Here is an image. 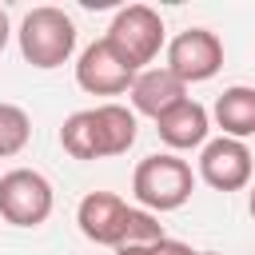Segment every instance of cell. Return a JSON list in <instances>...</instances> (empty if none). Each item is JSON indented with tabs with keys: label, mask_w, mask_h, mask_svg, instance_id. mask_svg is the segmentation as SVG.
<instances>
[{
	"label": "cell",
	"mask_w": 255,
	"mask_h": 255,
	"mask_svg": "<svg viewBox=\"0 0 255 255\" xmlns=\"http://www.w3.org/2000/svg\"><path fill=\"white\" fill-rule=\"evenodd\" d=\"M76 223H80L84 239H92L96 247H112V251L163 239V223L151 211L128 207L112 191H88L80 199V207H76Z\"/></svg>",
	"instance_id": "1"
},
{
	"label": "cell",
	"mask_w": 255,
	"mask_h": 255,
	"mask_svg": "<svg viewBox=\"0 0 255 255\" xmlns=\"http://www.w3.org/2000/svg\"><path fill=\"white\" fill-rule=\"evenodd\" d=\"M135 112H128L124 104H96L64 120L60 147L72 159H112L135 143Z\"/></svg>",
	"instance_id": "2"
},
{
	"label": "cell",
	"mask_w": 255,
	"mask_h": 255,
	"mask_svg": "<svg viewBox=\"0 0 255 255\" xmlns=\"http://www.w3.org/2000/svg\"><path fill=\"white\" fill-rule=\"evenodd\" d=\"M195 191V171L187 159H179L175 151H155L143 155L131 171V195L139 199L143 211L159 215V211H175L191 199Z\"/></svg>",
	"instance_id": "3"
},
{
	"label": "cell",
	"mask_w": 255,
	"mask_h": 255,
	"mask_svg": "<svg viewBox=\"0 0 255 255\" xmlns=\"http://www.w3.org/2000/svg\"><path fill=\"white\" fill-rule=\"evenodd\" d=\"M16 44H20V56H24L32 68L52 72V68L68 64L72 52H76V24H72V16H68L64 8L40 4V8H32V12L20 20Z\"/></svg>",
	"instance_id": "4"
},
{
	"label": "cell",
	"mask_w": 255,
	"mask_h": 255,
	"mask_svg": "<svg viewBox=\"0 0 255 255\" xmlns=\"http://www.w3.org/2000/svg\"><path fill=\"white\" fill-rule=\"evenodd\" d=\"M104 44L120 56V64H128V68L139 76V72L159 56V48H163V20H159V12L147 8V4H128V8H120V12L112 16Z\"/></svg>",
	"instance_id": "5"
},
{
	"label": "cell",
	"mask_w": 255,
	"mask_h": 255,
	"mask_svg": "<svg viewBox=\"0 0 255 255\" xmlns=\"http://www.w3.org/2000/svg\"><path fill=\"white\" fill-rule=\"evenodd\" d=\"M56 207L48 175L36 167H12L0 175V219L12 227H40Z\"/></svg>",
	"instance_id": "6"
},
{
	"label": "cell",
	"mask_w": 255,
	"mask_h": 255,
	"mask_svg": "<svg viewBox=\"0 0 255 255\" xmlns=\"http://www.w3.org/2000/svg\"><path fill=\"white\" fill-rule=\"evenodd\" d=\"M223 68V40L211 28H183L167 44V72L183 84H203Z\"/></svg>",
	"instance_id": "7"
},
{
	"label": "cell",
	"mask_w": 255,
	"mask_h": 255,
	"mask_svg": "<svg viewBox=\"0 0 255 255\" xmlns=\"http://www.w3.org/2000/svg\"><path fill=\"white\" fill-rule=\"evenodd\" d=\"M199 179L215 191H243L251 183V151L243 139H207L199 151Z\"/></svg>",
	"instance_id": "8"
},
{
	"label": "cell",
	"mask_w": 255,
	"mask_h": 255,
	"mask_svg": "<svg viewBox=\"0 0 255 255\" xmlns=\"http://www.w3.org/2000/svg\"><path fill=\"white\" fill-rule=\"evenodd\" d=\"M131 80H135V72L128 64H120V56L104 40L88 44L76 60V84L88 96H124L131 88Z\"/></svg>",
	"instance_id": "9"
},
{
	"label": "cell",
	"mask_w": 255,
	"mask_h": 255,
	"mask_svg": "<svg viewBox=\"0 0 255 255\" xmlns=\"http://www.w3.org/2000/svg\"><path fill=\"white\" fill-rule=\"evenodd\" d=\"M128 96H131V108H135L139 116L159 120V116L171 112L179 100H187V84H183L179 76H171L167 68H143V72L131 80Z\"/></svg>",
	"instance_id": "10"
},
{
	"label": "cell",
	"mask_w": 255,
	"mask_h": 255,
	"mask_svg": "<svg viewBox=\"0 0 255 255\" xmlns=\"http://www.w3.org/2000/svg\"><path fill=\"white\" fill-rule=\"evenodd\" d=\"M155 131L159 139L171 147V151H187V147H203L207 143V131H211V116L199 100H179L171 112H163L155 120Z\"/></svg>",
	"instance_id": "11"
},
{
	"label": "cell",
	"mask_w": 255,
	"mask_h": 255,
	"mask_svg": "<svg viewBox=\"0 0 255 255\" xmlns=\"http://www.w3.org/2000/svg\"><path fill=\"white\" fill-rule=\"evenodd\" d=\"M207 116L215 120V128H219L227 139H247V135H255V88H247V84L223 88V96L215 100V108H211Z\"/></svg>",
	"instance_id": "12"
},
{
	"label": "cell",
	"mask_w": 255,
	"mask_h": 255,
	"mask_svg": "<svg viewBox=\"0 0 255 255\" xmlns=\"http://www.w3.org/2000/svg\"><path fill=\"white\" fill-rule=\"evenodd\" d=\"M32 139V120L20 104H4L0 100V159H12L28 147Z\"/></svg>",
	"instance_id": "13"
},
{
	"label": "cell",
	"mask_w": 255,
	"mask_h": 255,
	"mask_svg": "<svg viewBox=\"0 0 255 255\" xmlns=\"http://www.w3.org/2000/svg\"><path fill=\"white\" fill-rule=\"evenodd\" d=\"M116 255H199L195 247H187V243H179V239H155V243H139V247H124V251H116Z\"/></svg>",
	"instance_id": "14"
},
{
	"label": "cell",
	"mask_w": 255,
	"mask_h": 255,
	"mask_svg": "<svg viewBox=\"0 0 255 255\" xmlns=\"http://www.w3.org/2000/svg\"><path fill=\"white\" fill-rule=\"evenodd\" d=\"M8 36H12V20H8V8L0 4V52L8 48Z\"/></svg>",
	"instance_id": "15"
},
{
	"label": "cell",
	"mask_w": 255,
	"mask_h": 255,
	"mask_svg": "<svg viewBox=\"0 0 255 255\" xmlns=\"http://www.w3.org/2000/svg\"><path fill=\"white\" fill-rule=\"evenodd\" d=\"M247 211H251V219H255V187H251V195H247Z\"/></svg>",
	"instance_id": "16"
},
{
	"label": "cell",
	"mask_w": 255,
	"mask_h": 255,
	"mask_svg": "<svg viewBox=\"0 0 255 255\" xmlns=\"http://www.w3.org/2000/svg\"><path fill=\"white\" fill-rule=\"evenodd\" d=\"M199 255H219V251H199Z\"/></svg>",
	"instance_id": "17"
}]
</instances>
